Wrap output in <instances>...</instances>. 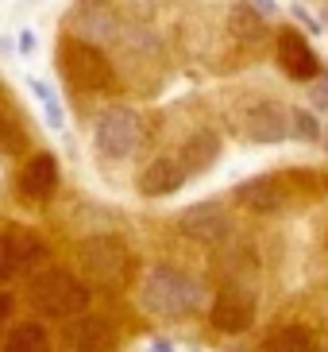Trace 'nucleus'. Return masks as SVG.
I'll return each instance as SVG.
<instances>
[{
  "label": "nucleus",
  "mask_w": 328,
  "mask_h": 352,
  "mask_svg": "<svg viewBox=\"0 0 328 352\" xmlns=\"http://www.w3.org/2000/svg\"><path fill=\"white\" fill-rule=\"evenodd\" d=\"M139 294H143V310L154 314V318H185L201 306L205 287L178 267H154L143 279Z\"/></svg>",
  "instance_id": "1"
},
{
  "label": "nucleus",
  "mask_w": 328,
  "mask_h": 352,
  "mask_svg": "<svg viewBox=\"0 0 328 352\" xmlns=\"http://www.w3.org/2000/svg\"><path fill=\"white\" fill-rule=\"evenodd\" d=\"M27 302L47 318H82L89 306V290L85 283H78L70 271L62 267H43L35 271V279L27 283Z\"/></svg>",
  "instance_id": "2"
},
{
  "label": "nucleus",
  "mask_w": 328,
  "mask_h": 352,
  "mask_svg": "<svg viewBox=\"0 0 328 352\" xmlns=\"http://www.w3.org/2000/svg\"><path fill=\"white\" fill-rule=\"evenodd\" d=\"M58 58H62V70L70 78L73 89L82 94H108L116 85V74H113V63L101 47H93L85 39H62L58 47Z\"/></svg>",
  "instance_id": "3"
},
{
  "label": "nucleus",
  "mask_w": 328,
  "mask_h": 352,
  "mask_svg": "<svg viewBox=\"0 0 328 352\" xmlns=\"http://www.w3.org/2000/svg\"><path fill=\"white\" fill-rule=\"evenodd\" d=\"M78 263H82V271L93 283H101V287H124V283H128V271H132V256H128V248H124L116 236L85 240L82 252H78Z\"/></svg>",
  "instance_id": "4"
},
{
  "label": "nucleus",
  "mask_w": 328,
  "mask_h": 352,
  "mask_svg": "<svg viewBox=\"0 0 328 352\" xmlns=\"http://www.w3.org/2000/svg\"><path fill=\"white\" fill-rule=\"evenodd\" d=\"M93 144L104 159H128L139 144V116L132 109H124V104L104 109L97 116V128H93Z\"/></svg>",
  "instance_id": "5"
},
{
  "label": "nucleus",
  "mask_w": 328,
  "mask_h": 352,
  "mask_svg": "<svg viewBox=\"0 0 328 352\" xmlns=\"http://www.w3.org/2000/svg\"><path fill=\"white\" fill-rule=\"evenodd\" d=\"M116 349V329L104 318H70L58 333V352H113Z\"/></svg>",
  "instance_id": "6"
},
{
  "label": "nucleus",
  "mask_w": 328,
  "mask_h": 352,
  "mask_svg": "<svg viewBox=\"0 0 328 352\" xmlns=\"http://www.w3.org/2000/svg\"><path fill=\"white\" fill-rule=\"evenodd\" d=\"M209 318L220 333H247L255 321V298L239 287H224L209 306Z\"/></svg>",
  "instance_id": "7"
},
{
  "label": "nucleus",
  "mask_w": 328,
  "mask_h": 352,
  "mask_svg": "<svg viewBox=\"0 0 328 352\" xmlns=\"http://www.w3.org/2000/svg\"><path fill=\"white\" fill-rule=\"evenodd\" d=\"M178 228L197 244H220L228 236V213L216 201H201V206H189L178 217Z\"/></svg>",
  "instance_id": "8"
},
{
  "label": "nucleus",
  "mask_w": 328,
  "mask_h": 352,
  "mask_svg": "<svg viewBox=\"0 0 328 352\" xmlns=\"http://www.w3.org/2000/svg\"><path fill=\"white\" fill-rule=\"evenodd\" d=\"M278 63H282V70H286L290 78H301V82L320 74L317 51H313V47H309V39L301 32H294V28L278 32Z\"/></svg>",
  "instance_id": "9"
},
{
  "label": "nucleus",
  "mask_w": 328,
  "mask_h": 352,
  "mask_svg": "<svg viewBox=\"0 0 328 352\" xmlns=\"http://www.w3.org/2000/svg\"><path fill=\"white\" fill-rule=\"evenodd\" d=\"M244 128L255 144H278L290 135V113L274 101H263V104H251L244 116Z\"/></svg>",
  "instance_id": "10"
},
{
  "label": "nucleus",
  "mask_w": 328,
  "mask_h": 352,
  "mask_svg": "<svg viewBox=\"0 0 328 352\" xmlns=\"http://www.w3.org/2000/svg\"><path fill=\"white\" fill-rule=\"evenodd\" d=\"M58 182H62L58 159H54L51 151L31 155L27 163H23V170H20V190H23L27 197H35V201H47V197H54Z\"/></svg>",
  "instance_id": "11"
},
{
  "label": "nucleus",
  "mask_w": 328,
  "mask_h": 352,
  "mask_svg": "<svg viewBox=\"0 0 328 352\" xmlns=\"http://www.w3.org/2000/svg\"><path fill=\"white\" fill-rule=\"evenodd\" d=\"M236 206H244L247 213H282L286 194L274 178H247L236 186Z\"/></svg>",
  "instance_id": "12"
},
{
  "label": "nucleus",
  "mask_w": 328,
  "mask_h": 352,
  "mask_svg": "<svg viewBox=\"0 0 328 352\" xmlns=\"http://www.w3.org/2000/svg\"><path fill=\"white\" fill-rule=\"evenodd\" d=\"M216 159H220V135L209 132V128L194 132L182 144V151H178V166H182V175H205Z\"/></svg>",
  "instance_id": "13"
},
{
  "label": "nucleus",
  "mask_w": 328,
  "mask_h": 352,
  "mask_svg": "<svg viewBox=\"0 0 328 352\" xmlns=\"http://www.w3.org/2000/svg\"><path fill=\"white\" fill-rule=\"evenodd\" d=\"M185 175H182V166L170 163V159H154L151 166H143V175H139V194L143 197H166V194H174V190H182Z\"/></svg>",
  "instance_id": "14"
},
{
  "label": "nucleus",
  "mask_w": 328,
  "mask_h": 352,
  "mask_svg": "<svg viewBox=\"0 0 328 352\" xmlns=\"http://www.w3.org/2000/svg\"><path fill=\"white\" fill-rule=\"evenodd\" d=\"M4 240H8V252L12 259H16V271H35L43 263V256H47V244L39 240V232H31V228H8L4 232Z\"/></svg>",
  "instance_id": "15"
},
{
  "label": "nucleus",
  "mask_w": 328,
  "mask_h": 352,
  "mask_svg": "<svg viewBox=\"0 0 328 352\" xmlns=\"http://www.w3.org/2000/svg\"><path fill=\"white\" fill-rule=\"evenodd\" d=\"M228 32L236 35L239 43H259L267 35V23H263V16L251 4H232L228 8Z\"/></svg>",
  "instance_id": "16"
},
{
  "label": "nucleus",
  "mask_w": 328,
  "mask_h": 352,
  "mask_svg": "<svg viewBox=\"0 0 328 352\" xmlns=\"http://www.w3.org/2000/svg\"><path fill=\"white\" fill-rule=\"evenodd\" d=\"M4 352H54L51 333L43 329L39 321H27V325H16L4 341Z\"/></svg>",
  "instance_id": "17"
},
{
  "label": "nucleus",
  "mask_w": 328,
  "mask_h": 352,
  "mask_svg": "<svg viewBox=\"0 0 328 352\" xmlns=\"http://www.w3.org/2000/svg\"><path fill=\"white\" fill-rule=\"evenodd\" d=\"M267 352H317V344L305 325H282L267 337Z\"/></svg>",
  "instance_id": "18"
},
{
  "label": "nucleus",
  "mask_w": 328,
  "mask_h": 352,
  "mask_svg": "<svg viewBox=\"0 0 328 352\" xmlns=\"http://www.w3.org/2000/svg\"><path fill=\"white\" fill-rule=\"evenodd\" d=\"M23 151V128L16 124V116L0 104V155H16Z\"/></svg>",
  "instance_id": "19"
},
{
  "label": "nucleus",
  "mask_w": 328,
  "mask_h": 352,
  "mask_svg": "<svg viewBox=\"0 0 328 352\" xmlns=\"http://www.w3.org/2000/svg\"><path fill=\"white\" fill-rule=\"evenodd\" d=\"M31 94L39 97V104L47 109V120H51V128H62V104H58V97H54V89L47 82H39V78H31Z\"/></svg>",
  "instance_id": "20"
},
{
  "label": "nucleus",
  "mask_w": 328,
  "mask_h": 352,
  "mask_svg": "<svg viewBox=\"0 0 328 352\" xmlns=\"http://www.w3.org/2000/svg\"><path fill=\"white\" fill-rule=\"evenodd\" d=\"M290 135H298V140H317L320 135L317 116L305 113V109H294V113H290Z\"/></svg>",
  "instance_id": "21"
},
{
  "label": "nucleus",
  "mask_w": 328,
  "mask_h": 352,
  "mask_svg": "<svg viewBox=\"0 0 328 352\" xmlns=\"http://www.w3.org/2000/svg\"><path fill=\"white\" fill-rule=\"evenodd\" d=\"M16 275V259H12V252H8V240L0 236V287Z\"/></svg>",
  "instance_id": "22"
},
{
  "label": "nucleus",
  "mask_w": 328,
  "mask_h": 352,
  "mask_svg": "<svg viewBox=\"0 0 328 352\" xmlns=\"http://www.w3.org/2000/svg\"><path fill=\"white\" fill-rule=\"evenodd\" d=\"M12 314H16V298L12 294H0V329H8Z\"/></svg>",
  "instance_id": "23"
},
{
  "label": "nucleus",
  "mask_w": 328,
  "mask_h": 352,
  "mask_svg": "<svg viewBox=\"0 0 328 352\" xmlns=\"http://www.w3.org/2000/svg\"><path fill=\"white\" fill-rule=\"evenodd\" d=\"M251 8H255L259 16H274V12H278V8H274V0H255Z\"/></svg>",
  "instance_id": "24"
},
{
  "label": "nucleus",
  "mask_w": 328,
  "mask_h": 352,
  "mask_svg": "<svg viewBox=\"0 0 328 352\" xmlns=\"http://www.w3.org/2000/svg\"><path fill=\"white\" fill-rule=\"evenodd\" d=\"M85 8H108V0H82Z\"/></svg>",
  "instance_id": "25"
},
{
  "label": "nucleus",
  "mask_w": 328,
  "mask_h": 352,
  "mask_svg": "<svg viewBox=\"0 0 328 352\" xmlns=\"http://www.w3.org/2000/svg\"><path fill=\"white\" fill-rule=\"evenodd\" d=\"M325 147H328V132H325Z\"/></svg>",
  "instance_id": "26"
}]
</instances>
